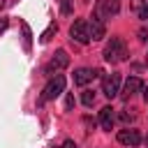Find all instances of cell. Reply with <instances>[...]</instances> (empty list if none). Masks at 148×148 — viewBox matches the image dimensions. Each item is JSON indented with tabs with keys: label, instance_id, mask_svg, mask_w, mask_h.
<instances>
[{
	"label": "cell",
	"instance_id": "obj_19",
	"mask_svg": "<svg viewBox=\"0 0 148 148\" xmlns=\"http://www.w3.org/2000/svg\"><path fill=\"white\" fill-rule=\"evenodd\" d=\"M141 90H143V99L148 102V86H146V88H141Z\"/></svg>",
	"mask_w": 148,
	"mask_h": 148
},
{
	"label": "cell",
	"instance_id": "obj_2",
	"mask_svg": "<svg viewBox=\"0 0 148 148\" xmlns=\"http://www.w3.org/2000/svg\"><path fill=\"white\" fill-rule=\"evenodd\" d=\"M62 90H65V76H62V74L51 76L49 83H46L44 90H42V102H51V99H56Z\"/></svg>",
	"mask_w": 148,
	"mask_h": 148
},
{
	"label": "cell",
	"instance_id": "obj_6",
	"mask_svg": "<svg viewBox=\"0 0 148 148\" xmlns=\"http://www.w3.org/2000/svg\"><path fill=\"white\" fill-rule=\"evenodd\" d=\"M88 32H90V39H92V42L104 39V35H106V25H104V21H102L99 16H92V18L88 21Z\"/></svg>",
	"mask_w": 148,
	"mask_h": 148
},
{
	"label": "cell",
	"instance_id": "obj_13",
	"mask_svg": "<svg viewBox=\"0 0 148 148\" xmlns=\"http://www.w3.org/2000/svg\"><path fill=\"white\" fill-rule=\"evenodd\" d=\"M60 9H62V14H69L72 12V0H62L60 2Z\"/></svg>",
	"mask_w": 148,
	"mask_h": 148
},
{
	"label": "cell",
	"instance_id": "obj_8",
	"mask_svg": "<svg viewBox=\"0 0 148 148\" xmlns=\"http://www.w3.org/2000/svg\"><path fill=\"white\" fill-rule=\"evenodd\" d=\"M118 141L123 143V146H139L141 143V134H139V130H120L118 132Z\"/></svg>",
	"mask_w": 148,
	"mask_h": 148
},
{
	"label": "cell",
	"instance_id": "obj_10",
	"mask_svg": "<svg viewBox=\"0 0 148 148\" xmlns=\"http://www.w3.org/2000/svg\"><path fill=\"white\" fill-rule=\"evenodd\" d=\"M141 88H143V81H141L139 76H130V79L125 81V88H123V97L127 99V97L136 95V92H139Z\"/></svg>",
	"mask_w": 148,
	"mask_h": 148
},
{
	"label": "cell",
	"instance_id": "obj_11",
	"mask_svg": "<svg viewBox=\"0 0 148 148\" xmlns=\"http://www.w3.org/2000/svg\"><path fill=\"white\" fill-rule=\"evenodd\" d=\"M113 118H116V116H113V109H111V106H104V109L99 111V125H102L104 130H111V127H113Z\"/></svg>",
	"mask_w": 148,
	"mask_h": 148
},
{
	"label": "cell",
	"instance_id": "obj_15",
	"mask_svg": "<svg viewBox=\"0 0 148 148\" xmlns=\"http://www.w3.org/2000/svg\"><path fill=\"white\" fill-rule=\"evenodd\" d=\"M72 106H74V95H67V99H65V109L69 111Z\"/></svg>",
	"mask_w": 148,
	"mask_h": 148
},
{
	"label": "cell",
	"instance_id": "obj_7",
	"mask_svg": "<svg viewBox=\"0 0 148 148\" xmlns=\"http://www.w3.org/2000/svg\"><path fill=\"white\" fill-rule=\"evenodd\" d=\"M97 74H99L97 69H90V67H79V69L74 72V86H86V83H90Z\"/></svg>",
	"mask_w": 148,
	"mask_h": 148
},
{
	"label": "cell",
	"instance_id": "obj_20",
	"mask_svg": "<svg viewBox=\"0 0 148 148\" xmlns=\"http://www.w3.org/2000/svg\"><path fill=\"white\" fill-rule=\"evenodd\" d=\"M146 146H148V139H146Z\"/></svg>",
	"mask_w": 148,
	"mask_h": 148
},
{
	"label": "cell",
	"instance_id": "obj_21",
	"mask_svg": "<svg viewBox=\"0 0 148 148\" xmlns=\"http://www.w3.org/2000/svg\"><path fill=\"white\" fill-rule=\"evenodd\" d=\"M146 60H148V56H146Z\"/></svg>",
	"mask_w": 148,
	"mask_h": 148
},
{
	"label": "cell",
	"instance_id": "obj_17",
	"mask_svg": "<svg viewBox=\"0 0 148 148\" xmlns=\"http://www.w3.org/2000/svg\"><path fill=\"white\" fill-rule=\"evenodd\" d=\"M7 23H9V21H7V18H0V35H2V32H5V30H7Z\"/></svg>",
	"mask_w": 148,
	"mask_h": 148
},
{
	"label": "cell",
	"instance_id": "obj_1",
	"mask_svg": "<svg viewBox=\"0 0 148 148\" xmlns=\"http://www.w3.org/2000/svg\"><path fill=\"white\" fill-rule=\"evenodd\" d=\"M127 58V46L120 37H111L109 44L104 46V60L106 62H123Z\"/></svg>",
	"mask_w": 148,
	"mask_h": 148
},
{
	"label": "cell",
	"instance_id": "obj_5",
	"mask_svg": "<svg viewBox=\"0 0 148 148\" xmlns=\"http://www.w3.org/2000/svg\"><path fill=\"white\" fill-rule=\"evenodd\" d=\"M102 92L111 99V97H116L118 92H120V74H106L104 79H102Z\"/></svg>",
	"mask_w": 148,
	"mask_h": 148
},
{
	"label": "cell",
	"instance_id": "obj_16",
	"mask_svg": "<svg viewBox=\"0 0 148 148\" xmlns=\"http://www.w3.org/2000/svg\"><path fill=\"white\" fill-rule=\"evenodd\" d=\"M139 16H141V18H148V2H146V5L139 9Z\"/></svg>",
	"mask_w": 148,
	"mask_h": 148
},
{
	"label": "cell",
	"instance_id": "obj_12",
	"mask_svg": "<svg viewBox=\"0 0 148 148\" xmlns=\"http://www.w3.org/2000/svg\"><path fill=\"white\" fill-rule=\"evenodd\" d=\"M81 102H83L86 106H92V104H95V92H92V90H83V92H81Z\"/></svg>",
	"mask_w": 148,
	"mask_h": 148
},
{
	"label": "cell",
	"instance_id": "obj_9",
	"mask_svg": "<svg viewBox=\"0 0 148 148\" xmlns=\"http://www.w3.org/2000/svg\"><path fill=\"white\" fill-rule=\"evenodd\" d=\"M69 65V56H67V51L65 49H60V51H56V56L51 58V62H49V67H46V72H58V69H62V67H67Z\"/></svg>",
	"mask_w": 148,
	"mask_h": 148
},
{
	"label": "cell",
	"instance_id": "obj_14",
	"mask_svg": "<svg viewBox=\"0 0 148 148\" xmlns=\"http://www.w3.org/2000/svg\"><path fill=\"white\" fill-rule=\"evenodd\" d=\"M53 30H56V23H53V25H51L44 35H42V42H49V39H51V35H53Z\"/></svg>",
	"mask_w": 148,
	"mask_h": 148
},
{
	"label": "cell",
	"instance_id": "obj_3",
	"mask_svg": "<svg viewBox=\"0 0 148 148\" xmlns=\"http://www.w3.org/2000/svg\"><path fill=\"white\" fill-rule=\"evenodd\" d=\"M69 37H72L74 42H79V44H88V42H90L88 21H83V18L74 21V23H72V28H69Z\"/></svg>",
	"mask_w": 148,
	"mask_h": 148
},
{
	"label": "cell",
	"instance_id": "obj_4",
	"mask_svg": "<svg viewBox=\"0 0 148 148\" xmlns=\"http://www.w3.org/2000/svg\"><path fill=\"white\" fill-rule=\"evenodd\" d=\"M118 9H120V0H97L95 16H99L104 21V18H111L113 14H118Z\"/></svg>",
	"mask_w": 148,
	"mask_h": 148
},
{
	"label": "cell",
	"instance_id": "obj_18",
	"mask_svg": "<svg viewBox=\"0 0 148 148\" xmlns=\"http://www.w3.org/2000/svg\"><path fill=\"white\" fill-rule=\"evenodd\" d=\"M60 148H76V143H74V141H65Z\"/></svg>",
	"mask_w": 148,
	"mask_h": 148
}]
</instances>
